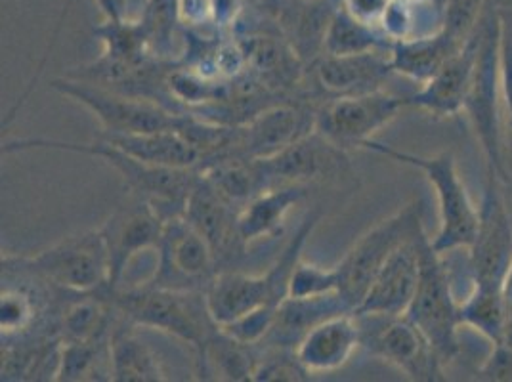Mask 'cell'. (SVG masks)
Instances as JSON below:
<instances>
[{"label":"cell","instance_id":"cell-20","mask_svg":"<svg viewBox=\"0 0 512 382\" xmlns=\"http://www.w3.org/2000/svg\"><path fill=\"white\" fill-rule=\"evenodd\" d=\"M476 56L478 33L474 27L465 46L448 60V64L434 77H430L427 83H423L421 90L406 96V106L417 107L436 119H446L463 113V104L472 81Z\"/></svg>","mask_w":512,"mask_h":382},{"label":"cell","instance_id":"cell-4","mask_svg":"<svg viewBox=\"0 0 512 382\" xmlns=\"http://www.w3.org/2000/svg\"><path fill=\"white\" fill-rule=\"evenodd\" d=\"M367 151L379 153L400 165L413 167L425 174L436 193L440 226L430 243L436 253L449 255L461 249H469L478 230L480 209L474 205L469 190L459 174L453 153L442 151L436 155H415L409 151L392 148L379 140L365 144Z\"/></svg>","mask_w":512,"mask_h":382},{"label":"cell","instance_id":"cell-22","mask_svg":"<svg viewBox=\"0 0 512 382\" xmlns=\"http://www.w3.org/2000/svg\"><path fill=\"white\" fill-rule=\"evenodd\" d=\"M136 327L125 316H117L111 331V381L163 382L167 373L150 344L138 337Z\"/></svg>","mask_w":512,"mask_h":382},{"label":"cell","instance_id":"cell-16","mask_svg":"<svg viewBox=\"0 0 512 382\" xmlns=\"http://www.w3.org/2000/svg\"><path fill=\"white\" fill-rule=\"evenodd\" d=\"M184 216L209 241L220 272L235 270L234 264L249 251V243L239 230V209L214 190L201 172L186 203Z\"/></svg>","mask_w":512,"mask_h":382},{"label":"cell","instance_id":"cell-11","mask_svg":"<svg viewBox=\"0 0 512 382\" xmlns=\"http://www.w3.org/2000/svg\"><path fill=\"white\" fill-rule=\"evenodd\" d=\"M501 182L486 170L480 220L467 249L470 287L503 291L512 264V220Z\"/></svg>","mask_w":512,"mask_h":382},{"label":"cell","instance_id":"cell-2","mask_svg":"<svg viewBox=\"0 0 512 382\" xmlns=\"http://www.w3.org/2000/svg\"><path fill=\"white\" fill-rule=\"evenodd\" d=\"M501 31V12L488 2L476 25L478 56L463 111L467 113L482 146L488 172L503 186H509L511 180L507 169L501 102Z\"/></svg>","mask_w":512,"mask_h":382},{"label":"cell","instance_id":"cell-32","mask_svg":"<svg viewBox=\"0 0 512 382\" xmlns=\"http://www.w3.org/2000/svg\"><path fill=\"white\" fill-rule=\"evenodd\" d=\"M394 0H341V6L358 22L381 29L384 14Z\"/></svg>","mask_w":512,"mask_h":382},{"label":"cell","instance_id":"cell-31","mask_svg":"<svg viewBox=\"0 0 512 382\" xmlns=\"http://www.w3.org/2000/svg\"><path fill=\"white\" fill-rule=\"evenodd\" d=\"M478 381L512 382V346L491 344L490 356L474 371Z\"/></svg>","mask_w":512,"mask_h":382},{"label":"cell","instance_id":"cell-7","mask_svg":"<svg viewBox=\"0 0 512 382\" xmlns=\"http://www.w3.org/2000/svg\"><path fill=\"white\" fill-rule=\"evenodd\" d=\"M406 316L423 331L444 365L459 358V331L463 329L459 298L455 297L444 255L434 251L430 237L423 243L421 276Z\"/></svg>","mask_w":512,"mask_h":382},{"label":"cell","instance_id":"cell-17","mask_svg":"<svg viewBox=\"0 0 512 382\" xmlns=\"http://www.w3.org/2000/svg\"><path fill=\"white\" fill-rule=\"evenodd\" d=\"M316 130V107L281 102L237 127L234 157L266 159Z\"/></svg>","mask_w":512,"mask_h":382},{"label":"cell","instance_id":"cell-25","mask_svg":"<svg viewBox=\"0 0 512 382\" xmlns=\"http://www.w3.org/2000/svg\"><path fill=\"white\" fill-rule=\"evenodd\" d=\"M308 186H276L258 193L239 211V230L251 245L256 239L274 237L283 230L285 218L306 195Z\"/></svg>","mask_w":512,"mask_h":382},{"label":"cell","instance_id":"cell-34","mask_svg":"<svg viewBox=\"0 0 512 382\" xmlns=\"http://www.w3.org/2000/svg\"><path fill=\"white\" fill-rule=\"evenodd\" d=\"M106 20H121L128 16V0H94Z\"/></svg>","mask_w":512,"mask_h":382},{"label":"cell","instance_id":"cell-10","mask_svg":"<svg viewBox=\"0 0 512 382\" xmlns=\"http://www.w3.org/2000/svg\"><path fill=\"white\" fill-rule=\"evenodd\" d=\"M362 329V346L375 358L390 363L411 381L446 379V365L423 331L407 316L356 314Z\"/></svg>","mask_w":512,"mask_h":382},{"label":"cell","instance_id":"cell-27","mask_svg":"<svg viewBox=\"0 0 512 382\" xmlns=\"http://www.w3.org/2000/svg\"><path fill=\"white\" fill-rule=\"evenodd\" d=\"M463 327L480 333L490 344H503L507 335V314L503 291L470 287L465 298H459Z\"/></svg>","mask_w":512,"mask_h":382},{"label":"cell","instance_id":"cell-21","mask_svg":"<svg viewBox=\"0 0 512 382\" xmlns=\"http://www.w3.org/2000/svg\"><path fill=\"white\" fill-rule=\"evenodd\" d=\"M392 73L390 50L344 56L323 54L316 60V79L331 96H354L383 90Z\"/></svg>","mask_w":512,"mask_h":382},{"label":"cell","instance_id":"cell-3","mask_svg":"<svg viewBox=\"0 0 512 382\" xmlns=\"http://www.w3.org/2000/svg\"><path fill=\"white\" fill-rule=\"evenodd\" d=\"M109 300L121 316L138 327H150L190 344L203 360L220 327L214 321L205 291H176L142 283L140 287L117 289Z\"/></svg>","mask_w":512,"mask_h":382},{"label":"cell","instance_id":"cell-26","mask_svg":"<svg viewBox=\"0 0 512 382\" xmlns=\"http://www.w3.org/2000/svg\"><path fill=\"white\" fill-rule=\"evenodd\" d=\"M392 41L381 29L358 22L344 8H337L333 20L329 23L323 54L325 56H344V54H362L371 50H392ZM321 54V56H323Z\"/></svg>","mask_w":512,"mask_h":382},{"label":"cell","instance_id":"cell-33","mask_svg":"<svg viewBox=\"0 0 512 382\" xmlns=\"http://www.w3.org/2000/svg\"><path fill=\"white\" fill-rule=\"evenodd\" d=\"M241 8H243V0H209L211 22H214L216 27L234 25Z\"/></svg>","mask_w":512,"mask_h":382},{"label":"cell","instance_id":"cell-5","mask_svg":"<svg viewBox=\"0 0 512 382\" xmlns=\"http://www.w3.org/2000/svg\"><path fill=\"white\" fill-rule=\"evenodd\" d=\"M320 216L310 214L299 232L289 239L283 253L264 274H247L239 268L218 272L207 287V304L218 327H226L237 319L262 308H279L287 298L289 279L300 262L306 239L314 232Z\"/></svg>","mask_w":512,"mask_h":382},{"label":"cell","instance_id":"cell-29","mask_svg":"<svg viewBox=\"0 0 512 382\" xmlns=\"http://www.w3.org/2000/svg\"><path fill=\"white\" fill-rule=\"evenodd\" d=\"M501 102H503V128H505V153L512 188V14L501 12Z\"/></svg>","mask_w":512,"mask_h":382},{"label":"cell","instance_id":"cell-15","mask_svg":"<svg viewBox=\"0 0 512 382\" xmlns=\"http://www.w3.org/2000/svg\"><path fill=\"white\" fill-rule=\"evenodd\" d=\"M268 188L276 186H310L314 182L335 180L350 174L346 151L323 138L318 130L272 157L260 159Z\"/></svg>","mask_w":512,"mask_h":382},{"label":"cell","instance_id":"cell-6","mask_svg":"<svg viewBox=\"0 0 512 382\" xmlns=\"http://www.w3.org/2000/svg\"><path fill=\"white\" fill-rule=\"evenodd\" d=\"M425 203L415 199L381 220L352 245L335 266L339 272V295L350 312L362 306L363 298L386 260L409 237L425 230Z\"/></svg>","mask_w":512,"mask_h":382},{"label":"cell","instance_id":"cell-23","mask_svg":"<svg viewBox=\"0 0 512 382\" xmlns=\"http://www.w3.org/2000/svg\"><path fill=\"white\" fill-rule=\"evenodd\" d=\"M467 41L457 39L444 27L432 35L415 37L392 44L390 58L394 73H400L417 83H427L448 64Z\"/></svg>","mask_w":512,"mask_h":382},{"label":"cell","instance_id":"cell-8","mask_svg":"<svg viewBox=\"0 0 512 382\" xmlns=\"http://www.w3.org/2000/svg\"><path fill=\"white\" fill-rule=\"evenodd\" d=\"M10 258L65 293H107L109 287V253L100 228L69 235L37 255Z\"/></svg>","mask_w":512,"mask_h":382},{"label":"cell","instance_id":"cell-36","mask_svg":"<svg viewBox=\"0 0 512 382\" xmlns=\"http://www.w3.org/2000/svg\"><path fill=\"white\" fill-rule=\"evenodd\" d=\"M150 0H128V18H138Z\"/></svg>","mask_w":512,"mask_h":382},{"label":"cell","instance_id":"cell-24","mask_svg":"<svg viewBox=\"0 0 512 382\" xmlns=\"http://www.w3.org/2000/svg\"><path fill=\"white\" fill-rule=\"evenodd\" d=\"M107 142L130 153L132 157L155 167L199 169L201 153L180 130H161L151 134H102Z\"/></svg>","mask_w":512,"mask_h":382},{"label":"cell","instance_id":"cell-14","mask_svg":"<svg viewBox=\"0 0 512 382\" xmlns=\"http://www.w3.org/2000/svg\"><path fill=\"white\" fill-rule=\"evenodd\" d=\"M163 228L165 218L150 201L134 193H128L125 203L100 226L109 253V295L121 287L123 276L136 256L159 247Z\"/></svg>","mask_w":512,"mask_h":382},{"label":"cell","instance_id":"cell-28","mask_svg":"<svg viewBox=\"0 0 512 382\" xmlns=\"http://www.w3.org/2000/svg\"><path fill=\"white\" fill-rule=\"evenodd\" d=\"M339 293V272L337 268H323L316 264L302 262L295 266L291 279H289V291L287 297L291 298H316L325 295H337Z\"/></svg>","mask_w":512,"mask_h":382},{"label":"cell","instance_id":"cell-19","mask_svg":"<svg viewBox=\"0 0 512 382\" xmlns=\"http://www.w3.org/2000/svg\"><path fill=\"white\" fill-rule=\"evenodd\" d=\"M362 346V329L354 312H341L316 323L302 339L295 354L310 375L333 373L344 367Z\"/></svg>","mask_w":512,"mask_h":382},{"label":"cell","instance_id":"cell-37","mask_svg":"<svg viewBox=\"0 0 512 382\" xmlns=\"http://www.w3.org/2000/svg\"><path fill=\"white\" fill-rule=\"evenodd\" d=\"M491 4L499 10V12H507L512 14V0H490Z\"/></svg>","mask_w":512,"mask_h":382},{"label":"cell","instance_id":"cell-13","mask_svg":"<svg viewBox=\"0 0 512 382\" xmlns=\"http://www.w3.org/2000/svg\"><path fill=\"white\" fill-rule=\"evenodd\" d=\"M159 262L150 285L176 291H207L220 268L209 241L180 214L165 220L163 237L157 247Z\"/></svg>","mask_w":512,"mask_h":382},{"label":"cell","instance_id":"cell-18","mask_svg":"<svg viewBox=\"0 0 512 382\" xmlns=\"http://www.w3.org/2000/svg\"><path fill=\"white\" fill-rule=\"evenodd\" d=\"M427 237V230H421L394 251L354 314L406 316L421 276V251Z\"/></svg>","mask_w":512,"mask_h":382},{"label":"cell","instance_id":"cell-35","mask_svg":"<svg viewBox=\"0 0 512 382\" xmlns=\"http://www.w3.org/2000/svg\"><path fill=\"white\" fill-rule=\"evenodd\" d=\"M503 298H505V314H507V335H505V342L512 346V264L511 270H509V276L505 279Z\"/></svg>","mask_w":512,"mask_h":382},{"label":"cell","instance_id":"cell-9","mask_svg":"<svg viewBox=\"0 0 512 382\" xmlns=\"http://www.w3.org/2000/svg\"><path fill=\"white\" fill-rule=\"evenodd\" d=\"M52 88L85 106L100 123L102 134L111 136L180 130L188 117L148 98L130 96L73 77L52 81Z\"/></svg>","mask_w":512,"mask_h":382},{"label":"cell","instance_id":"cell-1","mask_svg":"<svg viewBox=\"0 0 512 382\" xmlns=\"http://www.w3.org/2000/svg\"><path fill=\"white\" fill-rule=\"evenodd\" d=\"M35 149L71 151V153H83V155L102 159L125 180L128 193H134L150 201L151 205L157 209V213L161 214L165 220L184 214L186 203L199 178V169L155 167L113 146L102 136L88 144L65 142L56 138H18L2 146L4 153L35 151Z\"/></svg>","mask_w":512,"mask_h":382},{"label":"cell","instance_id":"cell-12","mask_svg":"<svg viewBox=\"0 0 512 382\" xmlns=\"http://www.w3.org/2000/svg\"><path fill=\"white\" fill-rule=\"evenodd\" d=\"M406 107V96H394L384 90L333 96L316 107V130L344 151L363 149Z\"/></svg>","mask_w":512,"mask_h":382},{"label":"cell","instance_id":"cell-30","mask_svg":"<svg viewBox=\"0 0 512 382\" xmlns=\"http://www.w3.org/2000/svg\"><path fill=\"white\" fill-rule=\"evenodd\" d=\"M490 0H446L444 29L461 41H467L480 22Z\"/></svg>","mask_w":512,"mask_h":382}]
</instances>
